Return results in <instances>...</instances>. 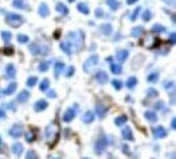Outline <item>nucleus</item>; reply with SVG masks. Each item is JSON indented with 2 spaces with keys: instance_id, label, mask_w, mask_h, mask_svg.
<instances>
[{
  "instance_id": "obj_1",
  "label": "nucleus",
  "mask_w": 176,
  "mask_h": 159,
  "mask_svg": "<svg viewBox=\"0 0 176 159\" xmlns=\"http://www.w3.org/2000/svg\"><path fill=\"white\" fill-rule=\"evenodd\" d=\"M66 42L70 45L73 51H75V50H78L82 47L83 45V34L82 31H72L67 34V38H66Z\"/></svg>"
},
{
  "instance_id": "obj_2",
  "label": "nucleus",
  "mask_w": 176,
  "mask_h": 159,
  "mask_svg": "<svg viewBox=\"0 0 176 159\" xmlns=\"http://www.w3.org/2000/svg\"><path fill=\"white\" fill-rule=\"evenodd\" d=\"M6 22L8 23L11 27H20L23 25V22H24V19H23L22 15H19V13H7L6 16Z\"/></svg>"
},
{
  "instance_id": "obj_3",
  "label": "nucleus",
  "mask_w": 176,
  "mask_h": 159,
  "mask_svg": "<svg viewBox=\"0 0 176 159\" xmlns=\"http://www.w3.org/2000/svg\"><path fill=\"white\" fill-rule=\"evenodd\" d=\"M77 108H78V104H75L73 108H67L65 111V113H63V121L65 123H70L72 120H74L77 115Z\"/></svg>"
},
{
  "instance_id": "obj_4",
  "label": "nucleus",
  "mask_w": 176,
  "mask_h": 159,
  "mask_svg": "<svg viewBox=\"0 0 176 159\" xmlns=\"http://www.w3.org/2000/svg\"><path fill=\"white\" fill-rule=\"evenodd\" d=\"M106 147H108V139H106V136L102 135V136H100L98 140L96 142V153L101 155L106 150Z\"/></svg>"
},
{
  "instance_id": "obj_5",
  "label": "nucleus",
  "mask_w": 176,
  "mask_h": 159,
  "mask_svg": "<svg viewBox=\"0 0 176 159\" xmlns=\"http://www.w3.org/2000/svg\"><path fill=\"white\" fill-rule=\"evenodd\" d=\"M98 63V57L97 55H91L90 58H87L86 59V62L83 63V70L87 73H90L91 72V69H93L94 66H96Z\"/></svg>"
},
{
  "instance_id": "obj_6",
  "label": "nucleus",
  "mask_w": 176,
  "mask_h": 159,
  "mask_svg": "<svg viewBox=\"0 0 176 159\" xmlns=\"http://www.w3.org/2000/svg\"><path fill=\"white\" fill-rule=\"evenodd\" d=\"M23 134H24V127L20 126V124H15V126H12V128L9 130V136L16 138V139L23 136Z\"/></svg>"
},
{
  "instance_id": "obj_7",
  "label": "nucleus",
  "mask_w": 176,
  "mask_h": 159,
  "mask_svg": "<svg viewBox=\"0 0 176 159\" xmlns=\"http://www.w3.org/2000/svg\"><path fill=\"white\" fill-rule=\"evenodd\" d=\"M152 134L156 139H163V138L167 136V130L161 126H157V127H153L152 128Z\"/></svg>"
},
{
  "instance_id": "obj_8",
  "label": "nucleus",
  "mask_w": 176,
  "mask_h": 159,
  "mask_svg": "<svg viewBox=\"0 0 176 159\" xmlns=\"http://www.w3.org/2000/svg\"><path fill=\"white\" fill-rule=\"evenodd\" d=\"M30 51H31V54H34V55H38V54H47L49 53V49H47V47H40L38 43H34V45H31V47H30Z\"/></svg>"
},
{
  "instance_id": "obj_9",
  "label": "nucleus",
  "mask_w": 176,
  "mask_h": 159,
  "mask_svg": "<svg viewBox=\"0 0 176 159\" xmlns=\"http://www.w3.org/2000/svg\"><path fill=\"white\" fill-rule=\"evenodd\" d=\"M108 111H109V108H108L106 105H104V104H97L96 112H97V116L100 117V119H104V117L106 116Z\"/></svg>"
},
{
  "instance_id": "obj_10",
  "label": "nucleus",
  "mask_w": 176,
  "mask_h": 159,
  "mask_svg": "<svg viewBox=\"0 0 176 159\" xmlns=\"http://www.w3.org/2000/svg\"><path fill=\"white\" fill-rule=\"evenodd\" d=\"M96 78L100 84H106L108 81H109V76H108V73L104 72V70H98L96 74Z\"/></svg>"
},
{
  "instance_id": "obj_11",
  "label": "nucleus",
  "mask_w": 176,
  "mask_h": 159,
  "mask_svg": "<svg viewBox=\"0 0 176 159\" xmlns=\"http://www.w3.org/2000/svg\"><path fill=\"white\" fill-rule=\"evenodd\" d=\"M47 107H49V103H47L46 100H38L35 104H34L35 112H42V111H45Z\"/></svg>"
},
{
  "instance_id": "obj_12",
  "label": "nucleus",
  "mask_w": 176,
  "mask_h": 159,
  "mask_svg": "<svg viewBox=\"0 0 176 159\" xmlns=\"http://www.w3.org/2000/svg\"><path fill=\"white\" fill-rule=\"evenodd\" d=\"M15 74H16L15 66H13L12 63H8V65L6 66V77H7V78H9V80H12L13 77H15Z\"/></svg>"
},
{
  "instance_id": "obj_13",
  "label": "nucleus",
  "mask_w": 176,
  "mask_h": 159,
  "mask_svg": "<svg viewBox=\"0 0 176 159\" xmlns=\"http://www.w3.org/2000/svg\"><path fill=\"white\" fill-rule=\"evenodd\" d=\"M16 88H18V84H16V82H9V85L7 86L4 90H0V94L3 93V94H7V96H9V94L15 93Z\"/></svg>"
},
{
  "instance_id": "obj_14",
  "label": "nucleus",
  "mask_w": 176,
  "mask_h": 159,
  "mask_svg": "<svg viewBox=\"0 0 176 159\" xmlns=\"http://www.w3.org/2000/svg\"><path fill=\"white\" fill-rule=\"evenodd\" d=\"M121 135H123V138H124L125 140H133V132H132V128L130 127H128V126L124 127Z\"/></svg>"
},
{
  "instance_id": "obj_15",
  "label": "nucleus",
  "mask_w": 176,
  "mask_h": 159,
  "mask_svg": "<svg viewBox=\"0 0 176 159\" xmlns=\"http://www.w3.org/2000/svg\"><path fill=\"white\" fill-rule=\"evenodd\" d=\"M28 99H30V92H28V90H23V92H20V93L18 94V97H16V101H18V103L24 104Z\"/></svg>"
},
{
  "instance_id": "obj_16",
  "label": "nucleus",
  "mask_w": 176,
  "mask_h": 159,
  "mask_svg": "<svg viewBox=\"0 0 176 159\" xmlns=\"http://www.w3.org/2000/svg\"><path fill=\"white\" fill-rule=\"evenodd\" d=\"M144 117L149 121V123H156L157 121V115L153 111H147V112L144 113Z\"/></svg>"
},
{
  "instance_id": "obj_17",
  "label": "nucleus",
  "mask_w": 176,
  "mask_h": 159,
  "mask_svg": "<svg viewBox=\"0 0 176 159\" xmlns=\"http://www.w3.org/2000/svg\"><path fill=\"white\" fill-rule=\"evenodd\" d=\"M116 57L120 62H124V61H127L128 57H129V51H128V50H118Z\"/></svg>"
},
{
  "instance_id": "obj_18",
  "label": "nucleus",
  "mask_w": 176,
  "mask_h": 159,
  "mask_svg": "<svg viewBox=\"0 0 176 159\" xmlns=\"http://www.w3.org/2000/svg\"><path fill=\"white\" fill-rule=\"evenodd\" d=\"M155 40H156V39L152 36V34L148 32V34H145V39H141V45H143L144 47H147V49H149V43H148V42H152V43H153Z\"/></svg>"
},
{
  "instance_id": "obj_19",
  "label": "nucleus",
  "mask_w": 176,
  "mask_h": 159,
  "mask_svg": "<svg viewBox=\"0 0 176 159\" xmlns=\"http://www.w3.org/2000/svg\"><path fill=\"white\" fill-rule=\"evenodd\" d=\"M12 154L13 155H16V157H20L23 153V144L22 143H15V144H12Z\"/></svg>"
},
{
  "instance_id": "obj_20",
  "label": "nucleus",
  "mask_w": 176,
  "mask_h": 159,
  "mask_svg": "<svg viewBox=\"0 0 176 159\" xmlns=\"http://www.w3.org/2000/svg\"><path fill=\"white\" fill-rule=\"evenodd\" d=\"M38 12H39V15L42 16V18H46V16H49V13H50V9H49V7H47L45 3H42V4L39 6V9H38Z\"/></svg>"
},
{
  "instance_id": "obj_21",
  "label": "nucleus",
  "mask_w": 176,
  "mask_h": 159,
  "mask_svg": "<svg viewBox=\"0 0 176 159\" xmlns=\"http://www.w3.org/2000/svg\"><path fill=\"white\" fill-rule=\"evenodd\" d=\"M110 70L112 73L114 74H121L123 73V66H121V63H114V62H110Z\"/></svg>"
},
{
  "instance_id": "obj_22",
  "label": "nucleus",
  "mask_w": 176,
  "mask_h": 159,
  "mask_svg": "<svg viewBox=\"0 0 176 159\" xmlns=\"http://www.w3.org/2000/svg\"><path fill=\"white\" fill-rule=\"evenodd\" d=\"M77 9H78L79 12H82L83 15H89V12H90V8L85 4V3H78V6H77Z\"/></svg>"
},
{
  "instance_id": "obj_23",
  "label": "nucleus",
  "mask_w": 176,
  "mask_h": 159,
  "mask_svg": "<svg viewBox=\"0 0 176 159\" xmlns=\"http://www.w3.org/2000/svg\"><path fill=\"white\" fill-rule=\"evenodd\" d=\"M82 120H83V123H86V124L91 123V121L94 120V113L90 112V111H87V112H85V115L82 116Z\"/></svg>"
},
{
  "instance_id": "obj_24",
  "label": "nucleus",
  "mask_w": 176,
  "mask_h": 159,
  "mask_svg": "<svg viewBox=\"0 0 176 159\" xmlns=\"http://www.w3.org/2000/svg\"><path fill=\"white\" fill-rule=\"evenodd\" d=\"M143 32H144L143 27H134V28H132L130 35L133 36V38H138V36H141V35H143Z\"/></svg>"
},
{
  "instance_id": "obj_25",
  "label": "nucleus",
  "mask_w": 176,
  "mask_h": 159,
  "mask_svg": "<svg viewBox=\"0 0 176 159\" xmlns=\"http://www.w3.org/2000/svg\"><path fill=\"white\" fill-rule=\"evenodd\" d=\"M65 70V63L63 62H57L55 63V77L58 78L59 77V74Z\"/></svg>"
},
{
  "instance_id": "obj_26",
  "label": "nucleus",
  "mask_w": 176,
  "mask_h": 159,
  "mask_svg": "<svg viewBox=\"0 0 176 159\" xmlns=\"http://www.w3.org/2000/svg\"><path fill=\"white\" fill-rule=\"evenodd\" d=\"M127 120H128V117L127 116H118V117H116L114 119V124L116 126H118V127H121V126H125V123H127Z\"/></svg>"
},
{
  "instance_id": "obj_27",
  "label": "nucleus",
  "mask_w": 176,
  "mask_h": 159,
  "mask_svg": "<svg viewBox=\"0 0 176 159\" xmlns=\"http://www.w3.org/2000/svg\"><path fill=\"white\" fill-rule=\"evenodd\" d=\"M55 9H57V11H58L59 13H62V15H66V13L69 12L67 7L63 4V3H58V4H57V7H55Z\"/></svg>"
},
{
  "instance_id": "obj_28",
  "label": "nucleus",
  "mask_w": 176,
  "mask_h": 159,
  "mask_svg": "<svg viewBox=\"0 0 176 159\" xmlns=\"http://www.w3.org/2000/svg\"><path fill=\"white\" fill-rule=\"evenodd\" d=\"M61 49H62L63 53H66L67 55H72L73 50H72V47H70V45L67 42H62V43H61Z\"/></svg>"
},
{
  "instance_id": "obj_29",
  "label": "nucleus",
  "mask_w": 176,
  "mask_h": 159,
  "mask_svg": "<svg viewBox=\"0 0 176 159\" xmlns=\"http://www.w3.org/2000/svg\"><path fill=\"white\" fill-rule=\"evenodd\" d=\"M49 67H50V61H43V62H40L39 63V72L40 73H45V72H47L49 70Z\"/></svg>"
},
{
  "instance_id": "obj_30",
  "label": "nucleus",
  "mask_w": 176,
  "mask_h": 159,
  "mask_svg": "<svg viewBox=\"0 0 176 159\" xmlns=\"http://www.w3.org/2000/svg\"><path fill=\"white\" fill-rule=\"evenodd\" d=\"M112 31H113V27H112L110 25H108V23L101 26V32L105 34V35H110Z\"/></svg>"
},
{
  "instance_id": "obj_31",
  "label": "nucleus",
  "mask_w": 176,
  "mask_h": 159,
  "mask_svg": "<svg viewBox=\"0 0 176 159\" xmlns=\"http://www.w3.org/2000/svg\"><path fill=\"white\" fill-rule=\"evenodd\" d=\"M108 6H109V8L112 11H116V9L120 7V2H117V0H108Z\"/></svg>"
},
{
  "instance_id": "obj_32",
  "label": "nucleus",
  "mask_w": 176,
  "mask_h": 159,
  "mask_svg": "<svg viewBox=\"0 0 176 159\" xmlns=\"http://www.w3.org/2000/svg\"><path fill=\"white\" fill-rule=\"evenodd\" d=\"M136 85H137V78H136V77H129L128 81H127V86L129 88V89H133Z\"/></svg>"
},
{
  "instance_id": "obj_33",
  "label": "nucleus",
  "mask_w": 176,
  "mask_h": 159,
  "mask_svg": "<svg viewBox=\"0 0 176 159\" xmlns=\"http://www.w3.org/2000/svg\"><path fill=\"white\" fill-rule=\"evenodd\" d=\"M12 6L15 7V8H19V9L26 8V3H24V0H13V2H12Z\"/></svg>"
},
{
  "instance_id": "obj_34",
  "label": "nucleus",
  "mask_w": 176,
  "mask_h": 159,
  "mask_svg": "<svg viewBox=\"0 0 176 159\" xmlns=\"http://www.w3.org/2000/svg\"><path fill=\"white\" fill-rule=\"evenodd\" d=\"M39 88H40V90H42V92H46V90L50 88V81L47 80V78H45V80L42 81V82H40Z\"/></svg>"
},
{
  "instance_id": "obj_35",
  "label": "nucleus",
  "mask_w": 176,
  "mask_h": 159,
  "mask_svg": "<svg viewBox=\"0 0 176 159\" xmlns=\"http://www.w3.org/2000/svg\"><path fill=\"white\" fill-rule=\"evenodd\" d=\"M157 80H159V73L157 72L151 73L149 76H148V82H151V84H155Z\"/></svg>"
},
{
  "instance_id": "obj_36",
  "label": "nucleus",
  "mask_w": 176,
  "mask_h": 159,
  "mask_svg": "<svg viewBox=\"0 0 176 159\" xmlns=\"http://www.w3.org/2000/svg\"><path fill=\"white\" fill-rule=\"evenodd\" d=\"M35 132H34V131H30V132H27L26 134V140L28 142V143H32L34 140H35Z\"/></svg>"
},
{
  "instance_id": "obj_37",
  "label": "nucleus",
  "mask_w": 176,
  "mask_h": 159,
  "mask_svg": "<svg viewBox=\"0 0 176 159\" xmlns=\"http://www.w3.org/2000/svg\"><path fill=\"white\" fill-rule=\"evenodd\" d=\"M2 38H3V40H4V42H9V40H11V38H12V34L9 32V31H3V32H2Z\"/></svg>"
},
{
  "instance_id": "obj_38",
  "label": "nucleus",
  "mask_w": 176,
  "mask_h": 159,
  "mask_svg": "<svg viewBox=\"0 0 176 159\" xmlns=\"http://www.w3.org/2000/svg\"><path fill=\"white\" fill-rule=\"evenodd\" d=\"M38 82V78H36L35 76H32V77H28V78H27V86H34L35 85V84Z\"/></svg>"
},
{
  "instance_id": "obj_39",
  "label": "nucleus",
  "mask_w": 176,
  "mask_h": 159,
  "mask_svg": "<svg viewBox=\"0 0 176 159\" xmlns=\"http://www.w3.org/2000/svg\"><path fill=\"white\" fill-rule=\"evenodd\" d=\"M152 31H153V32H164L165 27L161 26V25H155L153 27H152Z\"/></svg>"
},
{
  "instance_id": "obj_40",
  "label": "nucleus",
  "mask_w": 176,
  "mask_h": 159,
  "mask_svg": "<svg viewBox=\"0 0 176 159\" xmlns=\"http://www.w3.org/2000/svg\"><path fill=\"white\" fill-rule=\"evenodd\" d=\"M152 18V12L149 11V9H145V11L143 12V19L145 20V22H149Z\"/></svg>"
},
{
  "instance_id": "obj_41",
  "label": "nucleus",
  "mask_w": 176,
  "mask_h": 159,
  "mask_svg": "<svg viewBox=\"0 0 176 159\" xmlns=\"http://www.w3.org/2000/svg\"><path fill=\"white\" fill-rule=\"evenodd\" d=\"M26 159H38V155L35 154L34 150H30V151H27V154H26Z\"/></svg>"
},
{
  "instance_id": "obj_42",
  "label": "nucleus",
  "mask_w": 176,
  "mask_h": 159,
  "mask_svg": "<svg viewBox=\"0 0 176 159\" xmlns=\"http://www.w3.org/2000/svg\"><path fill=\"white\" fill-rule=\"evenodd\" d=\"M112 85L114 86V89L120 90L121 88H123V82H121L120 80H113V81H112Z\"/></svg>"
},
{
  "instance_id": "obj_43",
  "label": "nucleus",
  "mask_w": 176,
  "mask_h": 159,
  "mask_svg": "<svg viewBox=\"0 0 176 159\" xmlns=\"http://www.w3.org/2000/svg\"><path fill=\"white\" fill-rule=\"evenodd\" d=\"M157 90L156 89H153V88H149V89L147 90V96L148 97H157Z\"/></svg>"
},
{
  "instance_id": "obj_44",
  "label": "nucleus",
  "mask_w": 176,
  "mask_h": 159,
  "mask_svg": "<svg viewBox=\"0 0 176 159\" xmlns=\"http://www.w3.org/2000/svg\"><path fill=\"white\" fill-rule=\"evenodd\" d=\"M18 42L19 43H27V42H28V36L23 35V34H19V35H18Z\"/></svg>"
},
{
  "instance_id": "obj_45",
  "label": "nucleus",
  "mask_w": 176,
  "mask_h": 159,
  "mask_svg": "<svg viewBox=\"0 0 176 159\" xmlns=\"http://www.w3.org/2000/svg\"><path fill=\"white\" fill-rule=\"evenodd\" d=\"M140 11H141V8H140V7H137V8L134 9L133 12H132V15H130V20H136V19H137V16H138V13H140Z\"/></svg>"
},
{
  "instance_id": "obj_46",
  "label": "nucleus",
  "mask_w": 176,
  "mask_h": 159,
  "mask_svg": "<svg viewBox=\"0 0 176 159\" xmlns=\"http://www.w3.org/2000/svg\"><path fill=\"white\" fill-rule=\"evenodd\" d=\"M74 72H75V69H74V66H69V67H67V70L65 72L66 77H72L73 74H74Z\"/></svg>"
},
{
  "instance_id": "obj_47",
  "label": "nucleus",
  "mask_w": 176,
  "mask_h": 159,
  "mask_svg": "<svg viewBox=\"0 0 176 159\" xmlns=\"http://www.w3.org/2000/svg\"><path fill=\"white\" fill-rule=\"evenodd\" d=\"M46 94H47V97H50V99H55L57 97V92L55 90H51V89H47Z\"/></svg>"
},
{
  "instance_id": "obj_48",
  "label": "nucleus",
  "mask_w": 176,
  "mask_h": 159,
  "mask_svg": "<svg viewBox=\"0 0 176 159\" xmlns=\"http://www.w3.org/2000/svg\"><path fill=\"white\" fill-rule=\"evenodd\" d=\"M155 108H156V109H159V111H164V109H165V105H164L163 101H157V103L155 104Z\"/></svg>"
},
{
  "instance_id": "obj_49",
  "label": "nucleus",
  "mask_w": 176,
  "mask_h": 159,
  "mask_svg": "<svg viewBox=\"0 0 176 159\" xmlns=\"http://www.w3.org/2000/svg\"><path fill=\"white\" fill-rule=\"evenodd\" d=\"M3 53L7 54V55H12V54H13V49H11V47H6Z\"/></svg>"
},
{
  "instance_id": "obj_50",
  "label": "nucleus",
  "mask_w": 176,
  "mask_h": 159,
  "mask_svg": "<svg viewBox=\"0 0 176 159\" xmlns=\"http://www.w3.org/2000/svg\"><path fill=\"white\" fill-rule=\"evenodd\" d=\"M96 16L97 18H101V16H104V11L101 8H97L96 9Z\"/></svg>"
},
{
  "instance_id": "obj_51",
  "label": "nucleus",
  "mask_w": 176,
  "mask_h": 159,
  "mask_svg": "<svg viewBox=\"0 0 176 159\" xmlns=\"http://www.w3.org/2000/svg\"><path fill=\"white\" fill-rule=\"evenodd\" d=\"M175 40H176V35H175V32H172L171 35H170V42L171 43H175Z\"/></svg>"
},
{
  "instance_id": "obj_52",
  "label": "nucleus",
  "mask_w": 176,
  "mask_h": 159,
  "mask_svg": "<svg viewBox=\"0 0 176 159\" xmlns=\"http://www.w3.org/2000/svg\"><path fill=\"white\" fill-rule=\"evenodd\" d=\"M6 117V112H4V109L3 108H0V119H4Z\"/></svg>"
},
{
  "instance_id": "obj_53",
  "label": "nucleus",
  "mask_w": 176,
  "mask_h": 159,
  "mask_svg": "<svg viewBox=\"0 0 176 159\" xmlns=\"http://www.w3.org/2000/svg\"><path fill=\"white\" fill-rule=\"evenodd\" d=\"M171 128H172V130H175V128H176V119H175V117L171 121Z\"/></svg>"
},
{
  "instance_id": "obj_54",
  "label": "nucleus",
  "mask_w": 176,
  "mask_h": 159,
  "mask_svg": "<svg viewBox=\"0 0 176 159\" xmlns=\"http://www.w3.org/2000/svg\"><path fill=\"white\" fill-rule=\"evenodd\" d=\"M164 3H167V4H170V6H175V0H163Z\"/></svg>"
},
{
  "instance_id": "obj_55",
  "label": "nucleus",
  "mask_w": 176,
  "mask_h": 159,
  "mask_svg": "<svg viewBox=\"0 0 176 159\" xmlns=\"http://www.w3.org/2000/svg\"><path fill=\"white\" fill-rule=\"evenodd\" d=\"M137 0H128V4H133V3H136Z\"/></svg>"
},
{
  "instance_id": "obj_56",
  "label": "nucleus",
  "mask_w": 176,
  "mask_h": 159,
  "mask_svg": "<svg viewBox=\"0 0 176 159\" xmlns=\"http://www.w3.org/2000/svg\"><path fill=\"white\" fill-rule=\"evenodd\" d=\"M2 143H3V140H2V136H0V147H2Z\"/></svg>"
},
{
  "instance_id": "obj_57",
  "label": "nucleus",
  "mask_w": 176,
  "mask_h": 159,
  "mask_svg": "<svg viewBox=\"0 0 176 159\" xmlns=\"http://www.w3.org/2000/svg\"><path fill=\"white\" fill-rule=\"evenodd\" d=\"M69 2H75V0H69Z\"/></svg>"
},
{
  "instance_id": "obj_58",
  "label": "nucleus",
  "mask_w": 176,
  "mask_h": 159,
  "mask_svg": "<svg viewBox=\"0 0 176 159\" xmlns=\"http://www.w3.org/2000/svg\"><path fill=\"white\" fill-rule=\"evenodd\" d=\"M83 159H90V158H83Z\"/></svg>"
},
{
  "instance_id": "obj_59",
  "label": "nucleus",
  "mask_w": 176,
  "mask_h": 159,
  "mask_svg": "<svg viewBox=\"0 0 176 159\" xmlns=\"http://www.w3.org/2000/svg\"><path fill=\"white\" fill-rule=\"evenodd\" d=\"M54 159H61V158H54Z\"/></svg>"
},
{
  "instance_id": "obj_60",
  "label": "nucleus",
  "mask_w": 176,
  "mask_h": 159,
  "mask_svg": "<svg viewBox=\"0 0 176 159\" xmlns=\"http://www.w3.org/2000/svg\"><path fill=\"white\" fill-rule=\"evenodd\" d=\"M0 151H2V148H0Z\"/></svg>"
},
{
  "instance_id": "obj_61",
  "label": "nucleus",
  "mask_w": 176,
  "mask_h": 159,
  "mask_svg": "<svg viewBox=\"0 0 176 159\" xmlns=\"http://www.w3.org/2000/svg\"><path fill=\"white\" fill-rule=\"evenodd\" d=\"M153 159H155V158H153Z\"/></svg>"
}]
</instances>
